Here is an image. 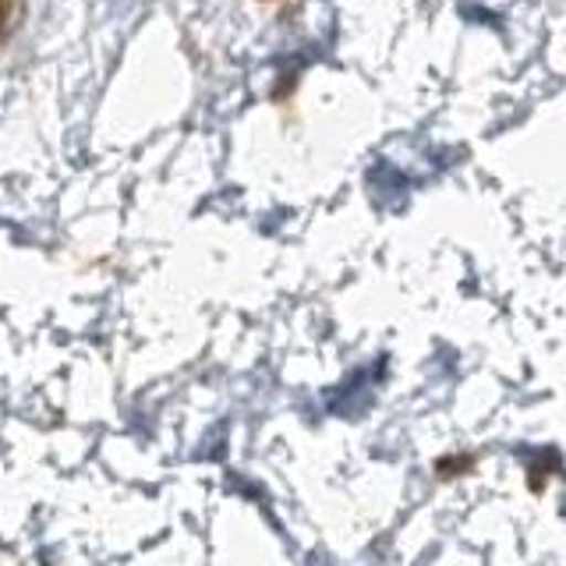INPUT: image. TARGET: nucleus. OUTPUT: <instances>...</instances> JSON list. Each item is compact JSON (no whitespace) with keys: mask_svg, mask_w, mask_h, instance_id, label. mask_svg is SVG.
I'll use <instances>...</instances> for the list:
<instances>
[{"mask_svg":"<svg viewBox=\"0 0 566 566\" xmlns=\"http://www.w3.org/2000/svg\"><path fill=\"white\" fill-rule=\"evenodd\" d=\"M471 468H474V457H447V460H439V464H436L439 478L464 474V471H471Z\"/></svg>","mask_w":566,"mask_h":566,"instance_id":"1","label":"nucleus"},{"mask_svg":"<svg viewBox=\"0 0 566 566\" xmlns=\"http://www.w3.org/2000/svg\"><path fill=\"white\" fill-rule=\"evenodd\" d=\"M4 22H8V14H4V4H0V35H4Z\"/></svg>","mask_w":566,"mask_h":566,"instance_id":"2","label":"nucleus"}]
</instances>
